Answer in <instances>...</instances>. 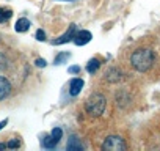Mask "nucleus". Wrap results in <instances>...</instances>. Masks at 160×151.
I'll return each instance as SVG.
<instances>
[{"label": "nucleus", "instance_id": "nucleus-1", "mask_svg": "<svg viewBox=\"0 0 160 151\" xmlns=\"http://www.w3.org/2000/svg\"><path fill=\"white\" fill-rule=\"evenodd\" d=\"M130 61H132V66H133L137 71L143 72V71H148V69L151 68V65H152V61H154V54H152V50H149V49H137V50L132 54Z\"/></svg>", "mask_w": 160, "mask_h": 151}, {"label": "nucleus", "instance_id": "nucleus-2", "mask_svg": "<svg viewBox=\"0 0 160 151\" xmlns=\"http://www.w3.org/2000/svg\"><path fill=\"white\" fill-rule=\"evenodd\" d=\"M105 106H107L105 96L101 95V93H93V95L87 99L85 109H87V112H88L91 117H99V115L104 113Z\"/></svg>", "mask_w": 160, "mask_h": 151}, {"label": "nucleus", "instance_id": "nucleus-3", "mask_svg": "<svg viewBox=\"0 0 160 151\" xmlns=\"http://www.w3.org/2000/svg\"><path fill=\"white\" fill-rule=\"evenodd\" d=\"M102 149H108V151H124L126 149V143L121 137L118 135H110L107 137V140L102 143Z\"/></svg>", "mask_w": 160, "mask_h": 151}, {"label": "nucleus", "instance_id": "nucleus-4", "mask_svg": "<svg viewBox=\"0 0 160 151\" xmlns=\"http://www.w3.org/2000/svg\"><path fill=\"white\" fill-rule=\"evenodd\" d=\"M61 135H63V131L60 129V128H55L49 135H46L44 138H42V146L44 148H55L57 145H58V142H60V138H61Z\"/></svg>", "mask_w": 160, "mask_h": 151}, {"label": "nucleus", "instance_id": "nucleus-5", "mask_svg": "<svg viewBox=\"0 0 160 151\" xmlns=\"http://www.w3.org/2000/svg\"><path fill=\"white\" fill-rule=\"evenodd\" d=\"M91 38H93V35H91L88 30H80V32H75L72 41H74L77 46H85V44H88V43L91 41Z\"/></svg>", "mask_w": 160, "mask_h": 151}, {"label": "nucleus", "instance_id": "nucleus-6", "mask_svg": "<svg viewBox=\"0 0 160 151\" xmlns=\"http://www.w3.org/2000/svg\"><path fill=\"white\" fill-rule=\"evenodd\" d=\"M75 32H77V29H75V24H71L69 30H68V32H66L63 36H60L58 39H53V41H52V44H64V43H68V41L74 39V35H75Z\"/></svg>", "mask_w": 160, "mask_h": 151}, {"label": "nucleus", "instance_id": "nucleus-7", "mask_svg": "<svg viewBox=\"0 0 160 151\" xmlns=\"http://www.w3.org/2000/svg\"><path fill=\"white\" fill-rule=\"evenodd\" d=\"M11 93V84L7 77H3V76H0V101L5 99L8 95Z\"/></svg>", "mask_w": 160, "mask_h": 151}, {"label": "nucleus", "instance_id": "nucleus-8", "mask_svg": "<svg viewBox=\"0 0 160 151\" xmlns=\"http://www.w3.org/2000/svg\"><path fill=\"white\" fill-rule=\"evenodd\" d=\"M82 88H83V81L82 79H72L71 81V84H69V93H71V96H77L80 91H82Z\"/></svg>", "mask_w": 160, "mask_h": 151}, {"label": "nucleus", "instance_id": "nucleus-9", "mask_svg": "<svg viewBox=\"0 0 160 151\" xmlns=\"http://www.w3.org/2000/svg\"><path fill=\"white\" fill-rule=\"evenodd\" d=\"M30 21L28 19H25V18H22V19H18V22H16V25H14V30L18 32V33H25L28 29H30Z\"/></svg>", "mask_w": 160, "mask_h": 151}, {"label": "nucleus", "instance_id": "nucleus-10", "mask_svg": "<svg viewBox=\"0 0 160 151\" xmlns=\"http://www.w3.org/2000/svg\"><path fill=\"white\" fill-rule=\"evenodd\" d=\"M99 66H101V61H99L98 58H91V60L88 61V65H87V71H88L90 74H93V72H96V71L99 69Z\"/></svg>", "mask_w": 160, "mask_h": 151}, {"label": "nucleus", "instance_id": "nucleus-11", "mask_svg": "<svg viewBox=\"0 0 160 151\" xmlns=\"http://www.w3.org/2000/svg\"><path fill=\"white\" fill-rule=\"evenodd\" d=\"M82 148H83V146H82V143L77 140V137H71V140H69V143H68V149H69V151H72V149L80 151Z\"/></svg>", "mask_w": 160, "mask_h": 151}, {"label": "nucleus", "instance_id": "nucleus-12", "mask_svg": "<svg viewBox=\"0 0 160 151\" xmlns=\"http://www.w3.org/2000/svg\"><path fill=\"white\" fill-rule=\"evenodd\" d=\"M11 16H13V11L10 8H0V22H2V24L10 21Z\"/></svg>", "mask_w": 160, "mask_h": 151}, {"label": "nucleus", "instance_id": "nucleus-13", "mask_svg": "<svg viewBox=\"0 0 160 151\" xmlns=\"http://www.w3.org/2000/svg\"><path fill=\"white\" fill-rule=\"evenodd\" d=\"M71 57V54H68V52H63V54H58L57 57H55V65H61L64 60H68Z\"/></svg>", "mask_w": 160, "mask_h": 151}, {"label": "nucleus", "instance_id": "nucleus-14", "mask_svg": "<svg viewBox=\"0 0 160 151\" xmlns=\"http://www.w3.org/2000/svg\"><path fill=\"white\" fill-rule=\"evenodd\" d=\"M5 68H7V57L0 52V72H2Z\"/></svg>", "mask_w": 160, "mask_h": 151}, {"label": "nucleus", "instance_id": "nucleus-15", "mask_svg": "<svg viewBox=\"0 0 160 151\" xmlns=\"http://www.w3.org/2000/svg\"><path fill=\"white\" fill-rule=\"evenodd\" d=\"M36 39L44 41V39H46V33H44L42 30H38V32H36Z\"/></svg>", "mask_w": 160, "mask_h": 151}, {"label": "nucleus", "instance_id": "nucleus-16", "mask_svg": "<svg viewBox=\"0 0 160 151\" xmlns=\"http://www.w3.org/2000/svg\"><path fill=\"white\" fill-rule=\"evenodd\" d=\"M18 146H19V142L18 140H11V142L7 143V148H18Z\"/></svg>", "mask_w": 160, "mask_h": 151}, {"label": "nucleus", "instance_id": "nucleus-17", "mask_svg": "<svg viewBox=\"0 0 160 151\" xmlns=\"http://www.w3.org/2000/svg\"><path fill=\"white\" fill-rule=\"evenodd\" d=\"M68 71H69L71 74H78V72H80V66H71Z\"/></svg>", "mask_w": 160, "mask_h": 151}, {"label": "nucleus", "instance_id": "nucleus-18", "mask_svg": "<svg viewBox=\"0 0 160 151\" xmlns=\"http://www.w3.org/2000/svg\"><path fill=\"white\" fill-rule=\"evenodd\" d=\"M36 66H39V68L42 66V68H44V66H46V60H41V58H38V60H36Z\"/></svg>", "mask_w": 160, "mask_h": 151}, {"label": "nucleus", "instance_id": "nucleus-19", "mask_svg": "<svg viewBox=\"0 0 160 151\" xmlns=\"http://www.w3.org/2000/svg\"><path fill=\"white\" fill-rule=\"evenodd\" d=\"M7 123H8V120H3V121H0V129H2V128H5V126H7Z\"/></svg>", "mask_w": 160, "mask_h": 151}]
</instances>
